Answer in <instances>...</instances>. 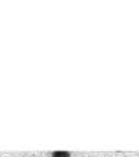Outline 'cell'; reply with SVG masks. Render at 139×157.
Wrapping results in <instances>:
<instances>
[{
	"instance_id": "6da1fadb",
	"label": "cell",
	"mask_w": 139,
	"mask_h": 157,
	"mask_svg": "<svg viewBox=\"0 0 139 157\" xmlns=\"http://www.w3.org/2000/svg\"><path fill=\"white\" fill-rule=\"evenodd\" d=\"M52 157H71V154L68 151H54Z\"/></svg>"
}]
</instances>
